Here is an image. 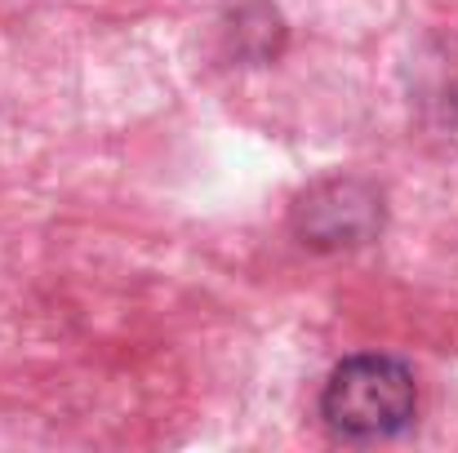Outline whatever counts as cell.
I'll return each mask as SVG.
<instances>
[{"label":"cell","mask_w":458,"mask_h":453,"mask_svg":"<svg viewBox=\"0 0 458 453\" xmlns=\"http://www.w3.org/2000/svg\"><path fill=\"white\" fill-rule=\"evenodd\" d=\"M414 378L387 356L343 360L325 387V418L347 440L396 436L414 418Z\"/></svg>","instance_id":"cell-1"}]
</instances>
